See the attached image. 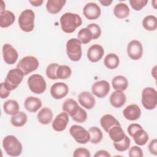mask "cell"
<instances>
[{
  "label": "cell",
  "instance_id": "obj_1",
  "mask_svg": "<svg viewBox=\"0 0 157 157\" xmlns=\"http://www.w3.org/2000/svg\"><path fill=\"white\" fill-rule=\"evenodd\" d=\"M61 29L66 33H72L82 24V18L77 13L66 12L59 20Z\"/></svg>",
  "mask_w": 157,
  "mask_h": 157
},
{
  "label": "cell",
  "instance_id": "obj_2",
  "mask_svg": "<svg viewBox=\"0 0 157 157\" xmlns=\"http://www.w3.org/2000/svg\"><path fill=\"white\" fill-rule=\"evenodd\" d=\"M2 146L5 152L10 156H18L23 150L21 143L13 135L7 136L3 139Z\"/></svg>",
  "mask_w": 157,
  "mask_h": 157
},
{
  "label": "cell",
  "instance_id": "obj_3",
  "mask_svg": "<svg viewBox=\"0 0 157 157\" xmlns=\"http://www.w3.org/2000/svg\"><path fill=\"white\" fill-rule=\"evenodd\" d=\"M35 14L31 9H26L20 13L18 23L20 29L26 33L31 32L34 28Z\"/></svg>",
  "mask_w": 157,
  "mask_h": 157
},
{
  "label": "cell",
  "instance_id": "obj_4",
  "mask_svg": "<svg viewBox=\"0 0 157 157\" xmlns=\"http://www.w3.org/2000/svg\"><path fill=\"white\" fill-rule=\"evenodd\" d=\"M82 43L77 38H71L66 42V53L68 58L72 61H78L82 55Z\"/></svg>",
  "mask_w": 157,
  "mask_h": 157
},
{
  "label": "cell",
  "instance_id": "obj_5",
  "mask_svg": "<svg viewBox=\"0 0 157 157\" xmlns=\"http://www.w3.org/2000/svg\"><path fill=\"white\" fill-rule=\"evenodd\" d=\"M24 75L23 72L17 67L10 70L4 82L5 86L10 91L16 89L22 82Z\"/></svg>",
  "mask_w": 157,
  "mask_h": 157
},
{
  "label": "cell",
  "instance_id": "obj_6",
  "mask_svg": "<svg viewBox=\"0 0 157 157\" xmlns=\"http://www.w3.org/2000/svg\"><path fill=\"white\" fill-rule=\"evenodd\" d=\"M142 104L147 110L154 109L157 104V92L152 87H145L142 92Z\"/></svg>",
  "mask_w": 157,
  "mask_h": 157
},
{
  "label": "cell",
  "instance_id": "obj_7",
  "mask_svg": "<svg viewBox=\"0 0 157 157\" xmlns=\"http://www.w3.org/2000/svg\"><path fill=\"white\" fill-rule=\"evenodd\" d=\"M27 83L29 90L35 94H42L47 88L46 82L40 74L31 75L28 78Z\"/></svg>",
  "mask_w": 157,
  "mask_h": 157
},
{
  "label": "cell",
  "instance_id": "obj_8",
  "mask_svg": "<svg viewBox=\"0 0 157 157\" xmlns=\"http://www.w3.org/2000/svg\"><path fill=\"white\" fill-rule=\"evenodd\" d=\"M39 65L38 59L33 56H26L23 57L18 63L17 67L20 69L24 74L27 75L29 73L36 71Z\"/></svg>",
  "mask_w": 157,
  "mask_h": 157
},
{
  "label": "cell",
  "instance_id": "obj_9",
  "mask_svg": "<svg viewBox=\"0 0 157 157\" xmlns=\"http://www.w3.org/2000/svg\"><path fill=\"white\" fill-rule=\"evenodd\" d=\"M69 132L71 136L78 144H85L90 141V136L89 132L81 126L72 125L70 128Z\"/></svg>",
  "mask_w": 157,
  "mask_h": 157
},
{
  "label": "cell",
  "instance_id": "obj_10",
  "mask_svg": "<svg viewBox=\"0 0 157 157\" xmlns=\"http://www.w3.org/2000/svg\"><path fill=\"white\" fill-rule=\"evenodd\" d=\"M127 53L131 59H139L143 55V46L142 43L137 40H131L128 44Z\"/></svg>",
  "mask_w": 157,
  "mask_h": 157
},
{
  "label": "cell",
  "instance_id": "obj_11",
  "mask_svg": "<svg viewBox=\"0 0 157 157\" xmlns=\"http://www.w3.org/2000/svg\"><path fill=\"white\" fill-rule=\"evenodd\" d=\"M110 89V84L107 81L99 80L93 84L91 92L98 98H103L109 93Z\"/></svg>",
  "mask_w": 157,
  "mask_h": 157
},
{
  "label": "cell",
  "instance_id": "obj_12",
  "mask_svg": "<svg viewBox=\"0 0 157 157\" xmlns=\"http://www.w3.org/2000/svg\"><path fill=\"white\" fill-rule=\"evenodd\" d=\"M2 55L4 61L8 64H15L18 58L17 51L9 44H5L2 46Z\"/></svg>",
  "mask_w": 157,
  "mask_h": 157
},
{
  "label": "cell",
  "instance_id": "obj_13",
  "mask_svg": "<svg viewBox=\"0 0 157 157\" xmlns=\"http://www.w3.org/2000/svg\"><path fill=\"white\" fill-rule=\"evenodd\" d=\"M84 16L88 20H93L98 18L101 13L100 7L95 2L87 3L83 9Z\"/></svg>",
  "mask_w": 157,
  "mask_h": 157
},
{
  "label": "cell",
  "instance_id": "obj_14",
  "mask_svg": "<svg viewBox=\"0 0 157 157\" xmlns=\"http://www.w3.org/2000/svg\"><path fill=\"white\" fill-rule=\"evenodd\" d=\"M69 92L68 86L64 82L55 83L50 88V94L55 99H60L65 97Z\"/></svg>",
  "mask_w": 157,
  "mask_h": 157
},
{
  "label": "cell",
  "instance_id": "obj_15",
  "mask_svg": "<svg viewBox=\"0 0 157 157\" xmlns=\"http://www.w3.org/2000/svg\"><path fill=\"white\" fill-rule=\"evenodd\" d=\"M69 116L68 114L63 112L57 115L55 120L52 122V128L57 132H61L66 129L67 125L69 122Z\"/></svg>",
  "mask_w": 157,
  "mask_h": 157
},
{
  "label": "cell",
  "instance_id": "obj_16",
  "mask_svg": "<svg viewBox=\"0 0 157 157\" xmlns=\"http://www.w3.org/2000/svg\"><path fill=\"white\" fill-rule=\"evenodd\" d=\"M104 53L103 47L99 44H94L89 47L87 50V58L92 63L100 61Z\"/></svg>",
  "mask_w": 157,
  "mask_h": 157
},
{
  "label": "cell",
  "instance_id": "obj_17",
  "mask_svg": "<svg viewBox=\"0 0 157 157\" xmlns=\"http://www.w3.org/2000/svg\"><path fill=\"white\" fill-rule=\"evenodd\" d=\"M80 104L84 108L90 110L93 109L96 104V100L92 93L89 91H82L78 96Z\"/></svg>",
  "mask_w": 157,
  "mask_h": 157
},
{
  "label": "cell",
  "instance_id": "obj_18",
  "mask_svg": "<svg viewBox=\"0 0 157 157\" xmlns=\"http://www.w3.org/2000/svg\"><path fill=\"white\" fill-rule=\"evenodd\" d=\"M123 114L126 120L129 121H135L140 117L141 110L139 105L132 104L124 108L123 111Z\"/></svg>",
  "mask_w": 157,
  "mask_h": 157
},
{
  "label": "cell",
  "instance_id": "obj_19",
  "mask_svg": "<svg viewBox=\"0 0 157 157\" xmlns=\"http://www.w3.org/2000/svg\"><path fill=\"white\" fill-rule=\"evenodd\" d=\"M126 96L123 91L115 90L110 96V104L115 108H120L126 102Z\"/></svg>",
  "mask_w": 157,
  "mask_h": 157
},
{
  "label": "cell",
  "instance_id": "obj_20",
  "mask_svg": "<svg viewBox=\"0 0 157 157\" xmlns=\"http://www.w3.org/2000/svg\"><path fill=\"white\" fill-rule=\"evenodd\" d=\"M42 105L41 100L39 98L34 96L27 97L24 102L25 108L31 113L37 112L42 107Z\"/></svg>",
  "mask_w": 157,
  "mask_h": 157
},
{
  "label": "cell",
  "instance_id": "obj_21",
  "mask_svg": "<svg viewBox=\"0 0 157 157\" xmlns=\"http://www.w3.org/2000/svg\"><path fill=\"white\" fill-rule=\"evenodd\" d=\"M100 124L101 127L107 133L110 129L113 126L121 125L119 121L110 114H105L103 115L100 119Z\"/></svg>",
  "mask_w": 157,
  "mask_h": 157
},
{
  "label": "cell",
  "instance_id": "obj_22",
  "mask_svg": "<svg viewBox=\"0 0 157 157\" xmlns=\"http://www.w3.org/2000/svg\"><path fill=\"white\" fill-rule=\"evenodd\" d=\"M38 121L42 124H48L51 123L53 118V112L52 110L45 107L40 109L37 115Z\"/></svg>",
  "mask_w": 157,
  "mask_h": 157
},
{
  "label": "cell",
  "instance_id": "obj_23",
  "mask_svg": "<svg viewBox=\"0 0 157 157\" xmlns=\"http://www.w3.org/2000/svg\"><path fill=\"white\" fill-rule=\"evenodd\" d=\"M14 13L10 10H4L0 12V26L2 28L11 26L15 21Z\"/></svg>",
  "mask_w": 157,
  "mask_h": 157
},
{
  "label": "cell",
  "instance_id": "obj_24",
  "mask_svg": "<svg viewBox=\"0 0 157 157\" xmlns=\"http://www.w3.org/2000/svg\"><path fill=\"white\" fill-rule=\"evenodd\" d=\"M66 2L65 0H48L46 4V9L49 13L56 14L61 11Z\"/></svg>",
  "mask_w": 157,
  "mask_h": 157
},
{
  "label": "cell",
  "instance_id": "obj_25",
  "mask_svg": "<svg viewBox=\"0 0 157 157\" xmlns=\"http://www.w3.org/2000/svg\"><path fill=\"white\" fill-rule=\"evenodd\" d=\"M79 108L80 106L78 105V103L72 99H67L65 100L62 107L63 112H66L71 117L77 113Z\"/></svg>",
  "mask_w": 157,
  "mask_h": 157
},
{
  "label": "cell",
  "instance_id": "obj_26",
  "mask_svg": "<svg viewBox=\"0 0 157 157\" xmlns=\"http://www.w3.org/2000/svg\"><path fill=\"white\" fill-rule=\"evenodd\" d=\"M112 87L115 90L124 91L128 86V79L123 75H117L112 80Z\"/></svg>",
  "mask_w": 157,
  "mask_h": 157
},
{
  "label": "cell",
  "instance_id": "obj_27",
  "mask_svg": "<svg viewBox=\"0 0 157 157\" xmlns=\"http://www.w3.org/2000/svg\"><path fill=\"white\" fill-rule=\"evenodd\" d=\"M131 137H132L134 142L139 146L145 145L149 139L147 132L143 129L142 128L139 129L134 133H133Z\"/></svg>",
  "mask_w": 157,
  "mask_h": 157
},
{
  "label": "cell",
  "instance_id": "obj_28",
  "mask_svg": "<svg viewBox=\"0 0 157 157\" xmlns=\"http://www.w3.org/2000/svg\"><path fill=\"white\" fill-rule=\"evenodd\" d=\"M129 8L127 4L120 2L115 5L113 8V13L116 17L120 19H123L129 16Z\"/></svg>",
  "mask_w": 157,
  "mask_h": 157
},
{
  "label": "cell",
  "instance_id": "obj_29",
  "mask_svg": "<svg viewBox=\"0 0 157 157\" xmlns=\"http://www.w3.org/2000/svg\"><path fill=\"white\" fill-rule=\"evenodd\" d=\"M19 104L18 102L13 99L6 101L3 105V109L6 113L10 115L17 114L19 112Z\"/></svg>",
  "mask_w": 157,
  "mask_h": 157
},
{
  "label": "cell",
  "instance_id": "obj_30",
  "mask_svg": "<svg viewBox=\"0 0 157 157\" xmlns=\"http://www.w3.org/2000/svg\"><path fill=\"white\" fill-rule=\"evenodd\" d=\"M108 133L110 139L113 140V142L121 140L126 135L121 125L113 126L112 128L110 129Z\"/></svg>",
  "mask_w": 157,
  "mask_h": 157
},
{
  "label": "cell",
  "instance_id": "obj_31",
  "mask_svg": "<svg viewBox=\"0 0 157 157\" xmlns=\"http://www.w3.org/2000/svg\"><path fill=\"white\" fill-rule=\"evenodd\" d=\"M104 65L109 69H114L117 68L120 63L118 56L113 53H110L106 55L104 61Z\"/></svg>",
  "mask_w": 157,
  "mask_h": 157
},
{
  "label": "cell",
  "instance_id": "obj_32",
  "mask_svg": "<svg viewBox=\"0 0 157 157\" xmlns=\"http://www.w3.org/2000/svg\"><path fill=\"white\" fill-rule=\"evenodd\" d=\"M28 120L27 115L23 112H18L17 114L12 116L10 122L13 126L21 127L24 126Z\"/></svg>",
  "mask_w": 157,
  "mask_h": 157
},
{
  "label": "cell",
  "instance_id": "obj_33",
  "mask_svg": "<svg viewBox=\"0 0 157 157\" xmlns=\"http://www.w3.org/2000/svg\"><path fill=\"white\" fill-rule=\"evenodd\" d=\"M142 26L147 31H153L157 28V18L155 16L149 15L142 20Z\"/></svg>",
  "mask_w": 157,
  "mask_h": 157
},
{
  "label": "cell",
  "instance_id": "obj_34",
  "mask_svg": "<svg viewBox=\"0 0 157 157\" xmlns=\"http://www.w3.org/2000/svg\"><path fill=\"white\" fill-rule=\"evenodd\" d=\"M88 132L90 136V141L91 143L97 144L101 142L103 137V134L101 130L99 128L96 126L91 127L90 128Z\"/></svg>",
  "mask_w": 157,
  "mask_h": 157
},
{
  "label": "cell",
  "instance_id": "obj_35",
  "mask_svg": "<svg viewBox=\"0 0 157 157\" xmlns=\"http://www.w3.org/2000/svg\"><path fill=\"white\" fill-rule=\"evenodd\" d=\"M77 39L82 44H86L93 39V36L90 31L87 28L81 29L77 34Z\"/></svg>",
  "mask_w": 157,
  "mask_h": 157
},
{
  "label": "cell",
  "instance_id": "obj_36",
  "mask_svg": "<svg viewBox=\"0 0 157 157\" xmlns=\"http://www.w3.org/2000/svg\"><path fill=\"white\" fill-rule=\"evenodd\" d=\"M72 74L71 67L67 65H59L56 71V76L58 79H67Z\"/></svg>",
  "mask_w": 157,
  "mask_h": 157
},
{
  "label": "cell",
  "instance_id": "obj_37",
  "mask_svg": "<svg viewBox=\"0 0 157 157\" xmlns=\"http://www.w3.org/2000/svg\"><path fill=\"white\" fill-rule=\"evenodd\" d=\"M131 144V140L130 139L125 135L124 138L119 141V142H113V146L115 148L120 152H123L126 150H127L130 146Z\"/></svg>",
  "mask_w": 157,
  "mask_h": 157
},
{
  "label": "cell",
  "instance_id": "obj_38",
  "mask_svg": "<svg viewBox=\"0 0 157 157\" xmlns=\"http://www.w3.org/2000/svg\"><path fill=\"white\" fill-rule=\"evenodd\" d=\"M58 63H51L46 69V75L48 78L51 80H56L58 77L56 76V71L59 67Z\"/></svg>",
  "mask_w": 157,
  "mask_h": 157
},
{
  "label": "cell",
  "instance_id": "obj_39",
  "mask_svg": "<svg viewBox=\"0 0 157 157\" xmlns=\"http://www.w3.org/2000/svg\"><path fill=\"white\" fill-rule=\"evenodd\" d=\"M71 118L75 122L83 123L86 120L87 113L83 108L80 107L77 113L74 115H73Z\"/></svg>",
  "mask_w": 157,
  "mask_h": 157
},
{
  "label": "cell",
  "instance_id": "obj_40",
  "mask_svg": "<svg viewBox=\"0 0 157 157\" xmlns=\"http://www.w3.org/2000/svg\"><path fill=\"white\" fill-rule=\"evenodd\" d=\"M91 33L93 39H98L101 34V29L96 23H90L86 27Z\"/></svg>",
  "mask_w": 157,
  "mask_h": 157
},
{
  "label": "cell",
  "instance_id": "obj_41",
  "mask_svg": "<svg viewBox=\"0 0 157 157\" xmlns=\"http://www.w3.org/2000/svg\"><path fill=\"white\" fill-rule=\"evenodd\" d=\"M148 3L147 0H130L129 4L131 7L136 10L139 11L143 9Z\"/></svg>",
  "mask_w": 157,
  "mask_h": 157
},
{
  "label": "cell",
  "instance_id": "obj_42",
  "mask_svg": "<svg viewBox=\"0 0 157 157\" xmlns=\"http://www.w3.org/2000/svg\"><path fill=\"white\" fill-rule=\"evenodd\" d=\"M128 155L129 157H142L144 155L141 148L137 145H134L129 148Z\"/></svg>",
  "mask_w": 157,
  "mask_h": 157
},
{
  "label": "cell",
  "instance_id": "obj_43",
  "mask_svg": "<svg viewBox=\"0 0 157 157\" xmlns=\"http://www.w3.org/2000/svg\"><path fill=\"white\" fill-rule=\"evenodd\" d=\"M74 157H90V151L85 148H77L73 153Z\"/></svg>",
  "mask_w": 157,
  "mask_h": 157
},
{
  "label": "cell",
  "instance_id": "obj_44",
  "mask_svg": "<svg viewBox=\"0 0 157 157\" xmlns=\"http://www.w3.org/2000/svg\"><path fill=\"white\" fill-rule=\"evenodd\" d=\"M148 150L151 154L157 155V139H154L151 140L148 144Z\"/></svg>",
  "mask_w": 157,
  "mask_h": 157
},
{
  "label": "cell",
  "instance_id": "obj_45",
  "mask_svg": "<svg viewBox=\"0 0 157 157\" xmlns=\"http://www.w3.org/2000/svg\"><path fill=\"white\" fill-rule=\"evenodd\" d=\"M10 93V91L4 85V83L2 82L1 83L0 88V97L1 99L7 98Z\"/></svg>",
  "mask_w": 157,
  "mask_h": 157
},
{
  "label": "cell",
  "instance_id": "obj_46",
  "mask_svg": "<svg viewBox=\"0 0 157 157\" xmlns=\"http://www.w3.org/2000/svg\"><path fill=\"white\" fill-rule=\"evenodd\" d=\"M142 126L137 123H132L129 125L127 129V131L128 134L131 136L133 133H134L136 131H137L139 129L142 128Z\"/></svg>",
  "mask_w": 157,
  "mask_h": 157
},
{
  "label": "cell",
  "instance_id": "obj_47",
  "mask_svg": "<svg viewBox=\"0 0 157 157\" xmlns=\"http://www.w3.org/2000/svg\"><path fill=\"white\" fill-rule=\"evenodd\" d=\"M110 154L106 150H101L96 152V153L94 155V157H107V156H110Z\"/></svg>",
  "mask_w": 157,
  "mask_h": 157
},
{
  "label": "cell",
  "instance_id": "obj_48",
  "mask_svg": "<svg viewBox=\"0 0 157 157\" xmlns=\"http://www.w3.org/2000/svg\"><path fill=\"white\" fill-rule=\"evenodd\" d=\"M29 3L31 4V5L33 6L39 7L42 4L44 1L42 0H36V1H29Z\"/></svg>",
  "mask_w": 157,
  "mask_h": 157
},
{
  "label": "cell",
  "instance_id": "obj_49",
  "mask_svg": "<svg viewBox=\"0 0 157 157\" xmlns=\"http://www.w3.org/2000/svg\"><path fill=\"white\" fill-rule=\"evenodd\" d=\"M99 2L104 6H110L112 2V0H103V1H99Z\"/></svg>",
  "mask_w": 157,
  "mask_h": 157
}]
</instances>
